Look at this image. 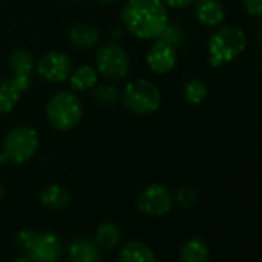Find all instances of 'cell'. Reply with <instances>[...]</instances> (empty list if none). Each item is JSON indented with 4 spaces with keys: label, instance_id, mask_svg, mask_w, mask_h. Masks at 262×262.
<instances>
[{
    "label": "cell",
    "instance_id": "obj_1",
    "mask_svg": "<svg viewBox=\"0 0 262 262\" xmlns=\"http://www.w3.org/2000/svg\"><path fill=\"white\" fill-rule=\"evenodd\" d=\"M123 27L139 39H158L168 22V10L162 0H128L122 8Z\"/></svg>",
    "mask_w": 262,
    "mask_h": 262
},
{
    "label": "cell",
    "instance_id": "obj_2",
    "mask_svg": "<svg viewBox=\"0 0 262 262\" xmlns=\"http://www.w3.org/2000/svg\"><path fill=\"white\" fill-rule=\"evenodd\" d=\"M208 63L221 68L236 60L247 48V34L236 25L217 28L208 39Z\"/></svg>",
    "mask_w": 262,
    "mask_h": 262
},
{
    "label": "cell",
    "instance_id": "obj_3",
    "mask_svg": "<svg viewBox=\"0 0 262 262\" xmlns=\"http://www.w3.org/2000/svg\"><path fill=\"white\" fill-rule=\"evenodd\" d=\"M39 148L37 131L28 125H19L5 136L0 153V164H25Z\"/></svg>",
    "mask_w": 262,
    "mask_h": 262
},
{
    "label": "cell",
    "instance_id": "obj_4",
    "mask_svg": "<svg viewBox=\"0 0 262 262\" xmlns=\"http://www.w3.org/2000/svg\"><path fill=\"white\" fill-rule=\"evenodd\" d=\"M47 119L57 131L76 128L83 117V105L76 91H59L47 105Z\"/></svg>",
    "mask_w": 262,
    "mask_h": 262
},
{
    "label": "cell",
    "instance_id": "obj_5",
    "mask_svg": "<svg viewBox=\"0 0 262 262\" xmlns=\"http://www.w3.org/2000/svg\"><path fill=\"white\" fill-rule=\"evenodd\" d=\"M120 96L128 111L141 116L156 113L162 100L159 88L145 79H136L128 82Z\"/></svg>",
    "mask_w": 262,
    "mask_h": 262
},
{
    "label": "cell",
    "instance_id": "obj_6",
    "mask_svg": "<svg viewBox=\"0 0 262 262\" xmlns=\"http://www.w3.org/2000/svg\"><path fill=\"white\" fill-rule=\"evenodd\" d=\"M96 68L108 80H122L129 73V59L119 43H105L96 53Z\"/></svg>",
    "mask_w": 262,
    "mask_h": 262
},
{
    "label": "cell",
    "instance_id": "obj_7",
    "mask_svg": "<svg viewBox=\"0 0 262 262\" xmlns=\"http://www.w3.org/2000/svg\"><path fill=\"white\" fill-rule=\"evenodd\" d=\"M173 193L162 184H150L145 187L138 198V208L151 217L167 214L173 207Z\"/></svg>",
    "mask_w": 262,
    "mask_h": 262
},
{
    "label": "cell",
    "instance_id": "obj_8",
    "mask_svg": "<svg viewBox=\"0 0 262 262\" xmlns=\"http://www.w3.org/2000/svg\"><path fill=\"white\" fill-rule=\"evenodd\" d=\"M71 71H73V65L70 57L59 51L47 53L37 63L39 76L51 83H62L68 80Z\"/></svg>",
    "mask_w": 262,
    "mask_h": 262
},
{
    "label": "cell",
    "instance_id": "obj_9",
    "mask_svg": "<svg viewBox=\"0 0 262 262\" xmlns=\"http://www.w3.org/2000/svg\"><path fill=\"white\" fill-rule=\"evenodd\" d=\"M8 68L11 73V79L19 85V88L24 93L28 91L33 83V74L36 68V60L33 54L25 48L14 50L8 57Z\"/></svg>",
    "mask_w": 262,
    "mask_h": 262
},
{
    "label": "cell",
    "instance_id": "obj_10",
    "mask_svg": "<svg viewBox=\"0 0 262 262\" xmlns=\"http://www.w3.org/2000/svg\"><path fill=\"white\" fill-rule=\"evenodd\" d=\"M176 62H178L176 48L161 39H158L147 53V63L150 70L156 74L170 73L176 67Z\"/></svg>",
    "mask_w": 262,
    "mask_h": 262
},
{
    "label": "cell",
    "instance_id": "obj_11",
    "mask_svg": "<svg viewBox=\"0 0 262 262\" xmlns=\"http://www.w3.org/2000/svg\"><path fill=\"white\" fill-rule=\"evenodd\" d=\"M34 254L40 262H57L62 254V244L57 234L51 231L37 233L31 250L28 251Z\"/></svg>",
    "mask_w": 262,
    "mask_h": 262
},
{
    "label": "cell",
    "instance_id": "obj_12",
    "mask_svg": "<svg viewBox=\"0 0 262 262\" xmlns=\"http://www.w3.org/2000/svg\"><path fill=\"white\" fill-rule=\"evenodd\" d=\"M194 14L201 25L210 28L219 27L225 17L224 7L217 0H196Z\"/></svg>",
    "mask_w": 262,
    "mask_h": 262
},
{
    "label": "cell",
    "instance_id": "obj_13",
    "mask_svg": "<svg viewBox=\"0 0 262 262\" xmlns=\"http://www.w3.org/2000/svg\"><path fill=\"white\" fill-rule=\"evenodd\" d=\"M68 256L73 262H99L100 248L90 237H76L70 242Z\"/></svg>",
    "mask_w": 262,
    "mask_h": 262
},
{
    "label": "cell",
    "instance_id": "obj_14",
    "mask_svg": "<svg viewBox=\"0 0 262 262\" xmlns=\"http://www.w3.org/2000/svg\"><path fill=\"white\" fill-rule=\"evenodd\" d=\"M100 40V33L94 25L79 24L70 30V43L77 50H91Z\"/></svg>",
    "mask_w": 262,
    "mask_h": 262
},
{
    "label": "cell",
    "instance_id": "obj_15",
    "mask_svg": "<svg viewBox=\"0 0 262 262\" xmlns=\"http://www.w3.org/2000/svg\"><path fill=\"white\" fill-rule=\"evenodd\" d=\"M119 262H156V256L145 242L131 241L120 248Z\"/></svg>",
    "mask_w": 262,
    "mask_h": 262
},
{
    "label": "cell",
    "instance_id": "obj_16",
    "mask_svg": "<svg viewBox=\"0 0 262 262\" xmlns=\"http://www.w3.org/2000/svg\"><path fill=\"white\" fill-rule=\"evenodd\" d=\"M40 204L50 210H62L70 204V193L65 187L59 184H50L40 191Z\"/></svg>",
    "mask_w": 262,
    "mask_h": 262
},
{
    "label": "cell",
    "instance_id": "obj_17",
    "mask_svg": "<svg viewBox=\"0 0 262 262\" xmlns=\"http://www.w3.org/2000/svg\"><path fill=\"white\" fill-rule=\"evenodd\" d=\"M22 94L24 91L11 77L0 80V114H7L13 111L19 103Z\"/></svg>",
    "mask_w": 262,
    "mask_h": 262
},
{
    "label": "cell",
    "instance_id": "obj_18",
    "mask_svg": "<svg viewBox=\"0 0 262 262\" xmlns=\"http://www.w3.org/2000/svg\"><path fill=\"white\" fill-rule=\"evenodd\" d=\"M99 73L90 65H80L70 74V83L73 91H88L97 85Z\"/></svg>",
    "mask_w": 262,
    "mask_h": 262
},
{
    "label": "cell",
    "instance_id": "obj_19",
    "mask_svg": "<svg viewBox=\"0 0 262 262\" xmlns=\"http://www.w3.org/2000/svg\"><path fill=\"white\" fill-rule=\"evenodd\" d=\"M208 245L205 241L199 237L188 239L181 250V260L182 262H207L208 260Z\"/></svg>",
    "mask_w": 262,
    "mask_h": 262
},
{
    "label": "cell",
    "instance_id": "obj_20",
    "mask_svg": "<svg viewBox=\"0 0 262 262\" xmlns=\"http://www.w3.org/2000/svg\"><path fill=\"white\" fill-rule=\"evenodd\" d=\"M120 230L114 222H102L96 231V242L103 248H114L120 242Z\"/></svg>",
    "mask_w": 262,
    "mask_h": 262
},
{
    "label": "cell",
    "instance_id": "obj_21",
    "mask_svg": "<svg viewBox=\"0 0 262 262\" xmlns=\"http://www.w3.org/2000/svg\"><path fill=\"white\" fill-rule=\"evenodd\" d=\"M208 94V88L205 82L199 79H191L184 85V97L191 105H201Z\"/></svg>",
    "mask_w": 262,
    "mask_h": 262
},
{
    "label": "cell",
    "instance_id": "obj_22",
    "mask_svg": "<svg viewBox=\"0 0 262 262\" xmlns=\"http://www.w3.org/2000/svg\"><path fill=\"white\" fill-rule=\"evenodd\" d=\"M91 96H93V100L96 103L111 105V103H116L119 100L120 93H119V90L114 85H110V83H97L91 90Z\"/></svg>",
    "mask_w": 262,
    "mask_h": 262
},
{
    "label": "cell",
    "instance_id": "obj_23",
    "mask_svg": "<svg viewBox=\"0 0 262 262\" xmlns=\"http://www.w3.org/2000/svg\"><path fill=\"white\" fill-rule=\"evenodd\" d=\"M158 39H161V40H164V42H167L168 45H171V47H178L181 42H182V39H184V31H182V28L179 27V25H176V24H173V25H167L165 27V30L162 31V34L158 37Z\"/></svg>",
    "mask_w": 262,
    "mask_h": 262
},
{
    "label": "cell",
    "instance_id": "obj_24",
    "mask_svg": "<svg viewBox=\"0 0 262 262\" xmlns=\"http://www.w3.org/2000/svg\"><path fill=\"white\" fill-rule=\"evenodd\" d=\"M176 201L182 208H190L196 204L198 201V194L193 188L190 187H181L176 191Z\"/></svg>",
    "mask_w": 262,
    "mask_h": 262
},
{
    "label": "cell",
    "instance_id": "obj_25",
    "mask_svg": "<svg viewBox=\"0 0 262 262\" xmlns=\"http://www.w3.org/2000/svg\"><path fill=\"white\" fill-rule=\"evenodd\" d=\"M37 236V231L31 230V228H24L17 233L16 236V242L17 245L24 250V251H30L31 247H33V242Z\"/></svg>",
    "mask_w": 262,
    "mask_h": 262
},
{
    "label": "cell",
    "instance_id": "obj_26",
    "mask_svg": "<svg viewBox=\"0 0 262 262\" xmlns=\"http://www.w3.org/2000/svg\"><path fill=\"white\" fill-rule=\"evenodd\" d=\"M244 10L251 17H262V0H242Z\"/></svg>",
    "mask_w": 262,
    "mask_h": 262
},
{
    "label": "cell",
    "instance_id": "obj_27",
    "mask_svg": "<svg viewBox=\"0 0 262 262\" xmlns=\"http://www.w3.org/2000/svg\"><path fill=\"white\" fill-rule=\"evenodd\" d=\"M162 2L165 4V7L181 10V8H187L191 4H194V0H162Z\"/></svg>",
    "mask_w": 262,
    "mask_h": 262
},
{
    "label": "cell",
    "instance_id": "obj_28",
    "mask_svg": "<svg viewBox=\"0 0 262 262\" xmlns=\"http://www.w3.org/2000/svg\"><path fill=\"white\" fill-rule=\"evenodd\" d=\"M16 262H40L34 254H31V253H28V251H25V254H22L20 257H17V260Z\"/></svg>",
    "mask_w": 262,
    "mask_h": 262
},
{
    "label": "cell",
    "instance_id": "obj_29",
    "mask_svg": "<svg viewBox=\"0 0 262 262\" xmlns=\"http://www.w3.org/2000/svg\"><path fill=\"white\" fill-rule=\"evenodd\" d=\"M4 196H5V187L0 184V199H4Z\"/></svg>",
    "mask_w": 262,
    "mask_h": 262
},
{
    "label": "cell",
    "instance_id": "obj_30",
    "mask_svg": "<svg viewBox=\"0 0 262 262\" xmlns=\"http://www.w3.org/2000/svg\"><path fill=\"white\" fill-rule=\"evenodd\" d=\"M99 2H100V4H105V5H106V4H113V2H117V0H99Z\"/></svg>",
    "mask_w": 262,
    "mask_h": 262
},
{
    "label": "cell",
    "instance_id": "obj_31",
    "mask_svg": "<svg viewBox=\"0 0 262 262\" xmlns=\"http://www.w3.org/2000/svg\"><path fill=\"white\" fill-rule=\"evenodd\" d=\"M259 42H260V47H262V33H260V36H259Z\"/></svg>",
    "mask_w": 262,
    "mask_h": 262
},
{
    "label": "cell",
    "instance_id": "obj_32",
    "mask_svg": "<svg viewBox=\"0 0 262 262\" xmlns=\"http://www.w3.org/2000/svg\"><path fill=\"white\" fill-rule=\"evenodd\" d=\"M70 2H80V0H70Z\"/></svg>",
    "mask_w": 262,
    "mask_h": 262
},
{
    "label": "cell",
    "instance_id": "obj_33",
    "mask_svg": "<svg viewBox=\"0 0 262 262\" xmlns=\"http://www.w3.org/2000/svg\"><path fill=\"white\" fill-rule=\"evenodd\" d=\"M194 2H196V0H194Z\"/></svg>",
    "mask_w": 262,
    "mask_h": 262
}]
</instances>
